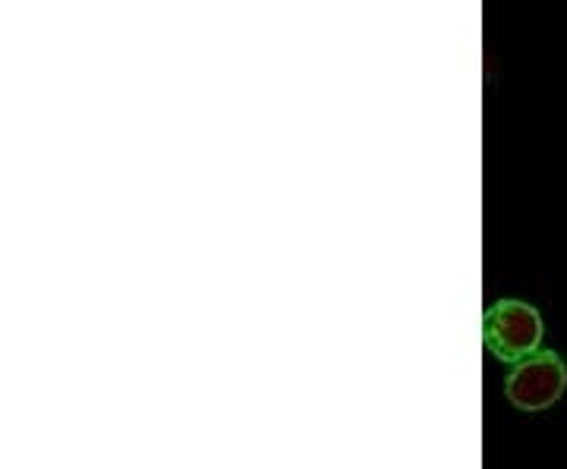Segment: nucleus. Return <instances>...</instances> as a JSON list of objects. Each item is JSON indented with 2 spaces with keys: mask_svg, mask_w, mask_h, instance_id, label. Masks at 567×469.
<instances>
[{
  "mask_svg": "<svg viewBox=\"0 0 567 469\" xmlns=\"http://www.w3.org/2000/svg\"><path fill=\"white\" fill-rule=\"evenodd\" d=\"M543 315L520 300H498L486 309L483 319V341L488 353L502 363H520L543 344Z\"/></svg>",
  "mask_w": 567,
  "mask_h": 469,
  "instance_id": "obj_1",
  "label": "nucleus"
},
{
  "mask_svg": "<svg viewBox=\"0 0 567 469\" xmlns=\"http://www.w3.org/2000/svg\"><path fill=\"white\" fill-rule=\"evenodd\" d=\"M567 390L565 359L551 350H536L527 359L514 363L505 378V397L524 413H539L561 400Z\"/></svg>",
  "mask_w": 567,
  "mask_h": 469,
  "instance_id": "obj_2",
  "label": "nucleus"
}]
</instances>
